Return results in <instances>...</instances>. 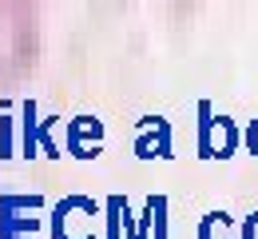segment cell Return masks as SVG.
I'll return each mask as SVG.
<instances>
[{
    "label": "cell",
    "mask_w": 258,
    "mask_h": 239,
    "mask_svg": "<svg viewBox=\"0 0 258 239\" xmlns=\"http://www.w3.org/2000/svg\"><path fill=\"white\" fill-rule=\"evenodd\" d=\"M135 152L139 156H171V139H167V124L163 120H155V136H139V144H135Z\"/></svg>",
    "instance_id": "cell-2"
},
{
    "label": "cell",
    "mask_w": 258,
    "mask_h": 239,
    "mask_svg": "<svg viewBox=\"0 0 258 239\" xmlns=\"http://www.w3.org/2000/svg\"><path fill=\"white\" fill-rule=\"evenodd\" d=\"M246 144H250V152L258 156V120L250 124V132H246Z\"/></svg>",
    "instance_id": "cell-6"
},
{
    "label": "cell",
    "mask_w": 258,
    "mask_h": 239,
    "mask_svg": "<svg viewBox=\"0 0 258 239\" xmlns=\"http://www.w3.org/2000/svg\"><path fill=\"white\" fill-rule=\"evenodd\" d=\"M8 156H12V120L0 116V160H8Z\"/></svg>",
    "instance_id": "cell-5"
},
{
    "label": "cell",
    "mask_w": 258,
    "mask_h": 239,
    "mask_svg": "<svg viewBox=\"0 0 258 239\" xmlns=\"http://www.w3.org/2000/svg\"><path fill=\"white\" fill-rule=\"evenodd\" d=\"M147 211H151V223H155V239H167V235H163V223H167V219H163V215H167V200H163V196H151V200H147Z\"/></svg>",
    "instance_id": "cell-4"
},
{
    "label": "cell",
    "mask_w": 258,
    "mask_h": 239,
    "mask_svg": "<svg viewBox=\"0 0 258 239\" xmlns=\"http://www.w3.org/2000/svg\"><path fill=\"white\" fill-rule=\"evenodd\" d=\"M234 144H238V128L226 120V116H219L215 124H211V139H207V160L211 156H219V160H226V156H234Z\"/></svg>",
    "instance_id": "cell-1"
},
{
    "label": "cell",
    "mask_w": 258,
    "mask_h": 239,
    "mask_svg": "<svg viewBox=\"0 0 258 239\" xmlns=\"http://www.w3.org/2000/svg\"><path fill=\"white\" fill-rule=\"evenodd\" d=\"M36 139H40V120H36V104H24V156H36Z\"/></svg>",
    "instance_id": "cell-3"
},
{
    "label": "cell",
    "mask_w": 258,
    "mask_h": 239,
    "mask_svg": "<svg viewBox=\"0 0 258 239\" xmlns=\"http://www.w3.org/2000/svg\"><path fill=\"white\" fill-rule=\"evenodd\" d=\"M246 239H258V215H250V223H246Z\"/></svg>",
    "instance_id": "cell-7"
}]
</instances>
